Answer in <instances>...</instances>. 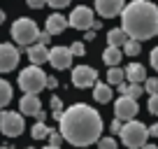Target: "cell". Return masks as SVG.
Segmentation results:
<instances>
[{
	"label": "cell",
	"mask_w": 158,
	"mask_h": 149,
	"mask_svg": "<svg viewBox=\"0 0 158 149\" xmlns=\"http://www.w3.org/2000/svg\"><path fill=\"white\" fill-rule=\"evenodd\" d=\"M40 109H42V103H40L37 93H26L23 98H21V103H19V112H21V114L35 117Z\"/></svg>",
	"instance_id": "obj_13"
},
{
	"label": "cell",
	"mask_w": 158,
	"mask_h": 149,
	"mask_svg": "<svg viewBox=\"0 0 158 149\" xmlns=\"http://www.w3.org/2000/svg\"><path fill=\"white\" fill-rule=\"evenodd\" d=\"M60 133L74 147H91L102 135V117L86 103L68 107L60 117Z\"/></svg>",
	"instance_id": "obj_1"
},
{
	"label": "cell",
	"mask_w": 158,
	"mask_h": 149,
	"mask_svg": "<svg viewBox=\"0 0 158 149\" xmlns=\"http://www.w3.org/2000/svg\"><path fill=\"white\" fill-rule=\"evenodd\" d=\"M142 149H158V147H156V144H144Z\"/></svg>",
	"instance_id": "obj_41"
},
{
	"label": "cell",
	"mask_w": 158,
	"mask_h": 149,
	"mask_svg": "<svg viewBox=\"0 0 158 149\" xmlns=\"http://www.w3.org/2000/svg\"><path fill=\"white\" fill-rule=\"evenodd\" d=\"M63 133H49V142H51V147H60V142H63Z\"/></svg>",
	"instance_id": "obj_29"
},
{
	"label": "cell",
	"mask_w": 158,
	"mask_h": 149,
	"mask_svg": "<svg viewBox=\"0 0 158 149\" xmlns=\"http://www.w3.org/2000/svg\"><path fill=\"white\" fill-rule=\"evenodd\" d=\"M28 58H30V63H33V65H42V63L49 61V49L37 42V45L28 47Z\"/></svg>",
	"instance_id": "obj_16"
},
{
	"label": "cell",
	"mask_w": 158,
	"mask_h": 149,
	"mask_svg": "<svg viewBox=\"0 0 158 149\" xmlns=\"http://www.w3.org/2000/svg\"><path fill=\"white\" fill-rule=\"evenodd\" d=\"M98 149H116V140L114 138H100L98 140Z\"/></svg>",
	"instance_id": "obj_26"
},
{
	"label": "cell",
	"mask_w": 158,
	"mask_h": 149,
	"mask_svg": "<svg viewBox=\"0 0 158 149\" xmlns=\"http://www.w3.org/2000/svg\"><path fill=\"white\" fill-rule=\"evenodd\" d=\"M128 40L130 37H128V33H126L123 28H114V30L107 33V47H121V49H123V45Z\"/></svg>",
	"instance_id": "obj_18"
},
{
	"label": "cell",
	"mask_w": 158,
	"mask_h": 149,
	"mask_svg": "<svg viewBox=\"0 0 158 149\" xmlns=\"http://www.w3.org/2000/svg\"><path fill=\"white\" fill-rule=\"evenodd\" d=\"M93 98L98 100V103H109V100L114 98V91H112V86L109 84H95L93 86Z\"/></svg>",
	"instance_id": "obj_19"
},
{
	"label": "cell",
	"mask_w": 158,
	"mask_h": 149,
	"mask_svg": "<svg viewBox=\"0 0 158 149\" xmlns=\"http://www.w3.org/2000/svg\"><path fill=\"white\" fill-rule=\"evenodd\" d=\"M28 149H30V147H28Z\"/></svg>",
	"instance_id": "obj_44"
},
{
	"label": "cell",
	"mask_w": 158,
	"mask_h": 149,
	"mask_svg": "<svg viewBox=\"0 0 158 149\" xmlns=\"http://www.w3.org/2000/svg\"><path fill=\"white\" fill-rule=\"evenodd\" d=\"M47 5H51L54 10H63V7L70 5V0H47Z\"/></svg>",
	"instance_id": "obj_30"
},
{
	"label": "cell",
	"mask_w": 158,
	"mask_h": 149,
	"mask_svg": "<svg viewBox=\"0 0 158 149\" xmlns=\"http://www.w3.org/2000/svg\"><path fill=\"white\" fill-rule=\"evenodd\" d=\"M63 112H65V109H63V103H60V98H56V96H54V98H51V114H54V119L60 121Z\"/></svg>",
	"instance_id": "obj_24"
},
{
	"label": "cell",
	"mask_w": 158,
	"mask_h": 149,
	"mask_svg": "<svg viewBox=\"0 0 158 149\" xmlns=\"http://www.w3.org/2000/svg\"><path fill=\"white\" fill-rule=\"evenodd\" d=\"M121 142L130 149H142L147 144V138H149V128L142 124V121L133 119V121H126L123 128H121Z\"/></svg>",
	"instance_id": "obj_4"
},
{
	"label": "cell",
	"mask_w": 158,
	"mask_h": 149,
	"mask_svg": "<svg viewBox=\"0 0 158 149\" xmlns=\"http://www.w3.org/2000/svg\"><path fill=\"white\" fill-rule=\"evenodd\" d=\"M51 37H54V35H51L49 30H44V33H40V40H37V42H40V45H44V47H47V45H49V40H51Z\"/></svg>",
	"instance_id": "obj_32"
},
{
	"label": "cell",
	"mask_w": 158,
	"mask_h": 149,
	"mask_svg": "<svg viewBox=\"0 0 158 149\" xmlns=\"http://www.w3.org/2000/svg\"><path fill=\"white\" fill-rule=\"evenodd\" d=\"M123 79H126V70H121L118 65H116V68H109V72H107V84L109 86L123 84Z\"/></svg>",
	"instance_id": "obj_20"
},
{
	"label": "cell",
	"mask_w": 158,
	"mask_h": 149,
	"mask_svg": "<svg viewBox=\"0 0 158 149\" xmlns=\"http://www.w3.org/2000/svg\"><path fill=\"white\" fill-rule=\"evenodd\" d=\"M151 68H153V70H158V47L151 51Z\"/></svg>",
	"instance_id": "obj_35"
},
{
	"label": "cell",
	"mask_w": 158,
	"mask_h": 149,
	"mask_svg": "<svg viewBox=\"0 0 158 149\" xmlns=\"http://www.w3.org/2000/svg\"><path fill=\"white\" fill-rule=\"evenodd\" d=\"M0 149H12V147H7V144H2V147H0Z\"/></svg>",
	"instance_id": "obj_43"
},
{
	"label": "cell",
	"mask_w": 158,
	"mask_h": 149,
	"mask_svg": "<svg viewBox=\"0 0 158 149\" xmlns=\"http://www.w3.org/2000/svg\"><path fill=\"white\" fill-rule=\"evenodd\" d=\"M109 128H112V133H121V128H123V121H121V119H114Z\"/></svg>",
	"instance_id": "obj_34"
},
{
	"label": "cell",
	"mask_w": 158,
	"mask_h": 149,
	"mask_svg": "<svg viewBox=\"0 0 158 149\" xmlns=\"http://www.w3.org/2000/svg\"><path fill=\"white\" fill-rule=\"evenodd\" d=\"M47 77H49V74L40 68V65L30 63L26 70H21L19 86H21V91H26V93H40V91L47 86Z\"/></svg>",
	"instance_id": "obj_5"
},
{
	"label": "cell",
	"mask_w": 158,
	"mask_h": 149,
	"mask_svg": "<svg viewBox=\"0 0 158 149\" xmlns=\"http://www.w3.org/2000/svg\"><path fill=\"white\" fill-rule=\"evenodd\" d=\"M49 133H51V130L47 128L44 121H37V124L30 128V135H33V140H44V138H49Z\"/></svg>",
	"instance_id": "obj_22"
},
{
	"label": "cell",
	"mask_w": 158,
	"mask_h": 149,
	"mask_svg": "<svg viewBox=\"0 0 158 149\" xmlns=\"http://www.w3.org/2000/svg\"><path fill=\"white\" fill-rule=\"evenodd\" d=\"M10 100H12V86H10L7 79L0 77V107H7Z\"/></svg>",
	"instance_id": "obj_21"
},
{
	"label": "cell",
	"mask_w": 158,
	"mask_h": 149,
	"mask_svg": "<svg viewBox=\"0 0 158 149\" xmlns=\"http://www.w3.org/2000/svg\"><path fill=\"white\" fill-rule=\"evenodd\" d=\"M70 26V19H65L63 14H51V16H47V30H49L51 35H60L65 28Z\"/></svg>",
	"instance_id": "obj_14"
},
{
	"label": "cell",
	"mask_w": 158,
	"mask_h": 149,
	"mask_svg": "<svg viewBox=\"0 0 158 149\" xmlns=\"http://www.w3.org/2000/svg\"><path fill=\"white\" fill-rule=\"evenodd\" d=\"M144 91L151 93V96L158 93V79H156V77H147V82H144Z\"/></svg>",
	"instance_id": "obj_25"
},
{
	"label": "cell",
	"mask_w": 158,
	"mask_h": 149,
	"mask_svg": "<svg viewBox=\"0 0 158 149\" xmlns=\"http://www.w3.org/2000/svg\"><path fill=\"white\" fill-rule=\"evenodd\" d=\"M126 77H128V84H142L147 82V70L142 63H130L126 68Z\"/></svg>",
	"instance_id": "obj_15"
},
{
	"label": "cell",
	"mask_w": 158,
	"mask_h": 149,
	"mask_svg": "<svg viewBox=\"0 0 158 149\" xmlns=\"http://www.w3.org/2000/svg\"><path fill=\"white\" fill-rule=\"evenodd\" d=\"M123 0H95V12L105 19H112V16L121 14L123 12Z\"/></svg>",
	"instance_id": "obj_12"
},
{
	"label": "cell",
	"mask_w": 158,
	"mask_h": 149,
	"mask_svg": "<svg viewBox=\"0 0 158 149\" xmlns=\"http://www.w3.org/2000/svg\"><path fill=\"white\" fill-rule=\"evenodd\" d=\"M12 37H14V42L21 45V47H33V45H37V40H40V28H37V23H35L33 19L21 16V19H16L14 23H12Z\"/></svg>",
	"instance_id": "obj_3"
},
{
	"label": "cell",
	"mask_w": 158,
	"mask_h": 149,
	"mask_svg": "<svg viewBox=\"0 0 158 149\" xmlns=\"http://www.w3.org/2000/svg\"><path fill=\"white\" fill-rule=\"evenodd\" d=\"M121 58H123L121 47H107V49L102 51V61H105L107 68H116V65L121 63Z\"/></svg>",
	"instance_id": "obj_17"
},
{
	"label": "cell",
	"mask_w": 158,
	"mask_h": 149,
	"mask_svg": "<svg viewBox=\"0 0 158 149\" xmlns=\"http://www.w3.org/2000/svg\"><path fill=\"white\" fill-rule=\"evenodd\" d=\"M47 86H49V89H51V91H54V89H56V86H58V79H56L54 74H51V77H47Z\"/></svg>",
	"instance_id": "obj_36"
},
{
	"label": "cell",
	"mask_w": 158,
	"mask_h": 149,
	"mask_svg": "<svg viewBox=\"0 0 158 149\" xmlns=\"http://www.w3.org/2000/svg\"><path fill=\"white\" fill-rule=\"evenodd\" d=\"M139 112V105L135 98H128V96H121V98L114 103V114H116V119L121 121H133L135 117H137Z\"/></svg>",
	"instance_id": "obj_8"
},
{
	"label": "cell",
	"mask_w": 158,
	"mask_h": 149,
	"mask_svg": "<svg viewBox=\"0 0 158 149\" xmlns=\"http://www.w3.org/2000/svg\"><path fill=\"white\" fill-rule=\"evenodd\" d=\"M70 79H72V84L77 86V89H89V86H95L98 84V72H95L91 65H77V68L72 70V74H70Z\"/></svg>",
	"instance_id": "obj_7"
},
{
	"label": "cell",
	"mask_w": 158,
	"mask_h": 149,
	"mask_svg": "<svg viewBox=\"0 0 158 149\" xmlns=\"http://www.w3.org/2000/svg\"><path fill=\"white\" fill-rule=\"evenodd\" d=\"M128 86H130V84H126V82H123V84H118V93L126 96V93H128Z\"/></svg>",
	"instance_id": "obj_38"
},
{
	"label": "cell",
	"mask_w": 158,
	"mask_h": 149,
	"mask_svg": "<svg viewBox=\"0 0 158 149\" xmlns=\"http://www.w3.org/2000/svg\"><path fill=\"white\" fill-rule=\"evenodd\" d=\"M26 128V121H23V114L21 112H0V130L7 135V138H19Z\"/></svg>",
	"instance_id": "obj_6"
},
{
	"label": "cell",
	"mask_w": 158,
	"mask_h": 149,
	"mask_svg": "<svg viewBox=\"0 0 158 149\" xmlns=\"http://www.w3.org/2000/svg\"><path fill=\"white\" fill-rule=\"evenodd\" d=\"M149 135H151V138H158V124L149 126Z\"/></svg>",
	"instance_id": "obj_37"
},
{
	"label": "cell",
	"mask_w": 158,
	"mask_h": 149,
	"mask_svg": "<svg viewBox=\"0 0 158 149\" xmlns=\"http://www.w3.org/2000/svg\"><path fill=\"white\" fill-rule=\"evenodd\" d=\"M28 2V7H33V10H40V7L47 5V0H26Z\"/></svg>",
	"instance_id": "obj_33"
},
{
	"label": "cell",
	"mask_w": 158,
	"mask_h": 149,
	"mask_svg": "<svg viewBox=\"0 0 158 149\" xmlns=\"http://www.w3.org/2000/svg\"><path fill=\"white\" fill-rule=\"evenodd\" d=\"M44 149H60V147H51V144H49V147H44Z\"/></svg>",
	"instance_id": "obj_42"
},
{
	"label": "cell",
	"mask_w": 158,
	"mask_h": 149,
	"mask_svg": "<svg viewBox=\"0 0 158 149\" xmlns=\"http://www.w3.org/2000/svg\"><path fill=\"white\" fill-rule=\"evenodd\" d=\"M68 19H70V26H72V28H77V30H89L91 26H93L95 16H93V10H91V7L79 5V7H74V10H72V14H70Z\"/></svg>",
	"instance_id": "obj_9"
},
{
	"label": "cell",
	"mask_w": 158,
	"mask_h": 149,
	"mask_svg": "<svg viewBox=\"0 0 158 149\" xmlns=\"http://www.w3.org/2000/svg\"><path fill=\"white\" fill-rule=\"evenodd\" d=\"M72 58H74V54L70 47H54V49H49V63L56 70H68L72 65Z\"/></svg>",
	"instance_id": "obj_11"
},
{
	"label": "cell",
	"mask_w": 158,
	"mask_h": 149,
	"mask_svg": "<svg viewBox=\"0 0 158 149\" xmlns=\"http://www.w3.org/2000/svg\"><path fill=\"white\" fill-rule=\"evenodd\" d=\"M35 117H37V121H44V119H47V112H42V109H40Z\"/></svg>",
	"instance_id": "obj_39"
},
{
	"label": "cell",
	"mask_w": 158,
	"mask_h": 149,
	"mask_svg": "<svg viewBox=\"0 0 158 149\" xmlns=\"http://www.w3.org/2000/svg\"><path fill=\"white\" fill-rule=\"evenodd\" d=\"M142 93H144V89H142L139 84H130V86H128V93H126V96H128V98H135V100H137Z\"/></svg>",
	"instance_id": "obj_27"
},
{
	"label": "cell",
	"mask_w": 158,
	"mask_h": 149,
	"mask_svg": "<svg viewBox=\"0 0 158 149\" xmlns=\"http://www.w3.org/2000/svg\"><path fill=\"white\" fill-rule=\"evenodd\" d=\"M100 26H102V21H100V19H95V21H93V26H91V30H98Z\"/></svg>",
	"instance_id": "obj_40"
},
{
	"label": "cell",
	"mask_w": 158,
	"mask_h": 149,
	"mask_svg": "<svg viewBox=\"0 0 158 149\" xmlns=\"http://www.w3.org/2000/svg\"><path fill=\"white\" fill-rule=\"evenodd\" d=\"M139 49H142V47H139V40H133V37L123 45V54H126V56H137Z\"/></svg>",
	"instance_id": "obj_23"
},
{
	"label": "cell",
	"mask_w": 158,
	"mask_h": 149,
	"mask_svg": "<svg viewBox=\"0 0 158 149\" xmlns=\"http://www.w3.org/2000/svg\"><path fill=\"white\" fill-rule=\"evenodd\" d=\"M70 49H72V54L74 56H84V42H72V47H70Z\"/></svg>",
	"instance_id": "obj_31"
},
{
	"label": "cell",
	"mask_w": 158,
	"mask_h": 149,
	"mask_svg": "<svg viewBox=\"0 0 158 149\" xmlns=\"http://www.w3.org/2000/svg\"><path fill=\"white\" fill-rule=\"evenodd\" d=\"M121 28L133 40H149L158 35V7L149 0H133L121 12Z\"/></svg>",
	"instance_id": "obj_2"
},
{
	"label": "cell",
	"mask_w": 158,
	"mask_h": 149,
	"mask_svg": "<svg viewBox=\"0 0 158 149\" xmlns=\"http://www.w3.org/2000/svg\"><path fill=\"white\" fill-rule=\"evenodd\" d=\"M149 112L158 117V93L156 96H149Z\"/></svg>",
	"instance_id": "obj_28"
},
{
	"label": "cell",
	"mask_w": 158,
	"mask_h": 149,
	"mask_svg": "<svg viewBox=\"0 0 158 149\" xmlns=\"http://www.w3.org/2000/svg\"><path fill=\"white\" fill-rule=\"evenodd\" d=\"M19 49L14 45H0V72H12V70L19 65Z\"/></svg>",
	"instance_id": "obj_10"
}]
</instances>
